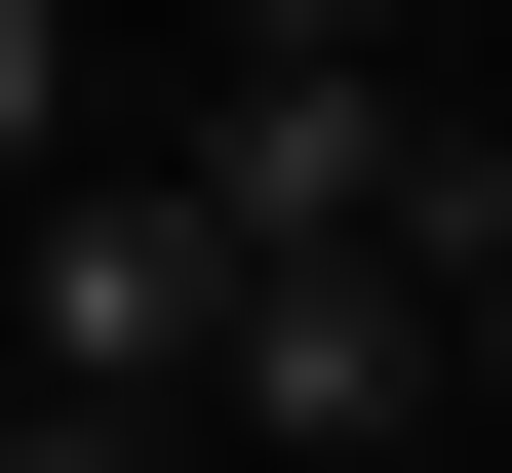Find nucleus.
Here are the masks:
<instances>
[{
    "instance_id": "obj_1",
    "label": "nucleus",
    "mask_w": 512,
    "mask_h": 473,
    "mask_svg": "<svg viewBox=\"0 0 512 473\" xmlns=\"http://www.w3.org/2000/svg\"><path fill=\"white\" fill-rule=\"evenodd\" d=\"M197 316H237V276H197L158 158H79V198L0 237V395H79V434H158V395H197Z\"/></svg>"
},
{
    "instance_id": "obj_2",
    "label": "nucleus",
    "mask_w": 512,
    "mask_h": 473,
    "mask_svg": "<svg viewBox=\"0 0 512 473\" xmlns=\"http://www.w3.org/2000/svg\"><path fill=\"white\" fill-rule=\"evenodd\" d=\"M197 395H237V434H434V276H237V316H197Z\"/></svg>"
},
{
    "instance_id": "obj_3",
    "label": "nucleus",
    "mask_w": 512,
    "mask_h": 473,
    "mask_svg": "<svg viewBox=\"0 0 512 473\" xmlns=\"http://www.w3.org/2000/svg\"><path fill=\"white\" fill-rule=\"evenodd\" d=\"M40 198H79V40L0 0V237H40Z\"/></svg>"
},
{
    "instance_id": "obj_4",
    "label": "nucleus",
    "mask_w": 512,
    "mask_h": 473,
    "mask_svg": "<svg viewBox=\"0 0 512 473\" xmlns=\"http://www.w3.org/2000/svg\"><path fill=\"white\" fill-rule=\"evenodd\" d=\"M434 395H473V434H512V237H473V276H434Z\"/></svg>"
},
{
    "instance_id": "obj_5",
    "label": "nucleus",
    "mask_w": 512,
    "mask_h": 473,
    "mask_svg": "<svg viewBox=\"0 0 512 473\" xmlns=\"http://www.w3.org/2000/svg\"><path fill=\"white\" fill-rule=\"evenodd\" d=\"M0 473H197V434H79V395H0Z\"/></svg>"
}]
</instances>
